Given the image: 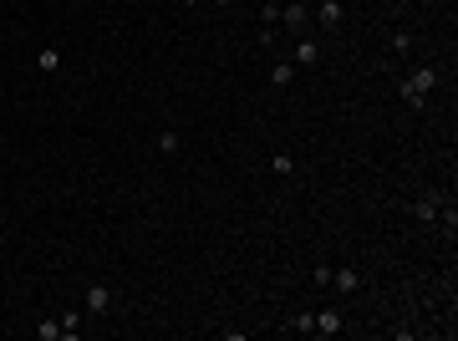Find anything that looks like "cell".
<instances>
[{"label": "cell", "instance_id": "1", "mask_svg": "<svg viewBox=\"0 0 458 341\" xmlns=\"http://www.w3.org/2000/svg\"><path fill=\"white\" fill-rule=\"evenodd\" d=\"M433 87H438V67H418V72H407V82H402V102H407L412 112H423Z\"/></svg>", "mask_w": 458, "mask_h": 341}, {"label": "cell", "instance_id": "2", "mask_svg": "<svg viewBox=\"0 0 458 341\" xmlns=\"http://www.w3.org/2000/svg\"><path fill=\"white\" fill-rule=\"evenodd\" d=\"M412 214H418V219H438V224H448V229H453V204L438 194V188H428V194L412 199Z\"/></svg>", "mask_w": 458, "mask_h": 341}, {"label": "cell", "instance_id": "3", "mask_svg": "<svg viewBox=\"0 0 458 341\" xmlns=\"http://www.w3.org/2000/svg\"><path fill=\"white\" fill-rule=\"evenodd\" d=\"M275 26H286L291 36H305V26H311V6H300V0H286L280 6V20Z\"/></svg>", "mask_w": 458, "mask_h": 341}, {"label": "cell", "instance_id": "4", "mask_svg": "<svg viewBox=\"0 0 458 341\" xmlns=\"http://www.w3.org/2000/svg\"><path fill=\"white\" fill-rule=\"evenodd\" d=\"M82 311H87V316H107V311H113V285L92 281V285L82 290Z\"/></svg>", "mask_w": 458, "mask_h": 341}, {"label": "cell", "instance_id": "5", "mask_svg": "<svg viewBox=\"0 0 458 341\" xmlns=\"http://www.w3.org/2000/svg\"><path fill=\"white\" fill-rule=\"evenodd\" d=\"M316 20H321V31H341L346 26V6H341V0H321Z\"/></svg>", "mask_w": 458, "mask_h": 341}, {"label": "cell", "instance_id": "6", "mask_svg": "<svg viewBox=\"0 0 458 341\" xmlns=\"http://www.w3.org/2000/svg\"><path fill=\"white\" fill-rule=\"evenodd\" d=\"M341 331H346V316H341L336 306L316 311V331H311V336H341Z\"/></svg>", "mask_w": 458, "mask_h": 341}, {"label": "cell", "instance_id": "7", "mask_svg": "<svg viewBox=\"0 0 458 341\" xmlns=\"http://www.w3.org/2000/svg\"><path fill=\"white\" fill-rule=\"evenodd\" d=\"M291 61H295V67H316V61H321V41H311V36H295Z\"/></svg>", "mask_w": 458, "mask_h": 341}, {"label": "cell", "instance_id": "8", "mask_svg": "<svg viewBox=\"0 0 458 341\" xmlns=\"http://www.w3.org/2000/svg\"><path fill=\"white\" fill-rule=\"evenodd\" d=\"M295 77H300V67H295L291 56H275V61H270V87H291Z\"/></svg>", "mask_w": 458, "mask_h": 341}, {"label": "cell", "instance_id": "9", "mask_svg": "<svg viewBox=\"0 0 458 341\" xmlns=\"http://www.w3.org/2000/svg\"><path fill=\"white\" fill-rule=\"evenodd\" d=\"M331 285H336L341 295H357V290H362V270H352V265H341V270H331Z\"/></svg>", "mask_w": 458, "mask_h": 341}, {"label": "cell", "instance_id": "10", "mask_svg": "<svg viewBox=\"0 0 458 341\" xmlns=\"http://www.w3.org/2000/svg\"><path fill=\"white\" fill-rule=\"evenodd\" d=\"M56 326H61V341H77L82 336V311H61Z\"/></svg>", "mask_w": 458, "mask_h": 341}, {"label": "cell", "instance_id": "11", "mask_svg": "<svg viewBox=\"0 0 458 341\" xmlns=\"http://www.w3.org/2000/svg\"><path fill=\"white\" fill-rule=\"evenodd\" d=\"M286 331H291V336H311V331H316V311H295L291 321H286Z\"/></svg>", "mask_w": 458, "mask_h": 341}, {"label": "cell", "instance_id": "12", "mask_svg": "<svg viewBox=\"0 0 458 341\" xmlns=\"http://www.w3.org/2000/svg\"><path fill=\"white\" fill-rule=\"evenodd\" d=\"M36 72H61V46H41V56H36Z\"/></svg>", "mask_w": 458, "mask_h": 341}, {"label": "cell", "instance_id": "13", "mask_svg": "<svg viewBox=\"0 0 458 341\" xmlns=\"http://www.w3.org/2000/svg\"><path fill=\"white\" fill-rule=\"evenodd\" d=\"M270 174H275V179H291V174H295V158H291V153H275V158H270Z\"/></svg>", "mask_w": 458, "mask_h": 341}, {"label": "cell", "instance_id": "14", "mask_svg": "<svg viewBox=\"0 0 458 341\" xmlns=\"http://www.w3.org/2000/svg\"><path fill=\"white\" fill-rule=\"evenodd\" d=\"M179 148H184V138L173 133V127H163V133H158V153H179Z\"/></svg>", "mask_w": 458, "mask_h": 341}, {"label": "cell", "instance_id": "15", "mask_svg": "<svg viewBox=\"0 0 458 341\" xmlns=\"http://www.w3.org/2000/svg\"><path fill=\"white\" fill-rule=\"evenodd\" d=\"M260 20H265V26H275V20H280V0H265V6H260Z\"/></svg>", "mask_w": 458, "mask_h": 341}, {"label": "cell", "instance_id": "16", "mask_svg": "<svg viewBox=\"0 0 458 341\" xmlns=\"http://www.w3.org/2000/svg\"><path fill=\"white\" fill-rule=\"evenodd\" d=\"M36 336H41V341H61V326H56V321H41Z\"/></svg>", "mask_w": 458, "mask_h": 341}, {"label": "cell", "instance_id": "17", "mask_svg": "<svg viewBox=\"0 0 458 341\" xmlns=\"http://www.w3.org/2000/svg\"><path fill=\"white\" fill-rule=\"evenodd\" d=\"M209 6H220V11H229V6H234V0H209Z\"/></svg>", "mask_w": 458, "mask_h": 341}, {"label": "cell", "instance_id": "18", "mask_svg": "<svg viewBox=\"0 0 458 341\" xmlns=\"http://www.w3.org/2000/svg\"><path fill=\"white\" fill-rule=\"evenodd\" d=\"M179 6H204V0H179Z\"/></svg>", "mask_w": 458, "mask_h": 341}, {"label": "cell", "instance_id": "19", "mask_svg": "<svg viewBox=\"0 0 458 341\" xmlns=\"http://www.w3.org/2000/svg\"><path fill=\"white\" fill-rule=\"evenodd\" d=\"M61 6H67V0H61Z\"/></svg>", "mask_w": 458, "mask_h": 341}]
</instances>
